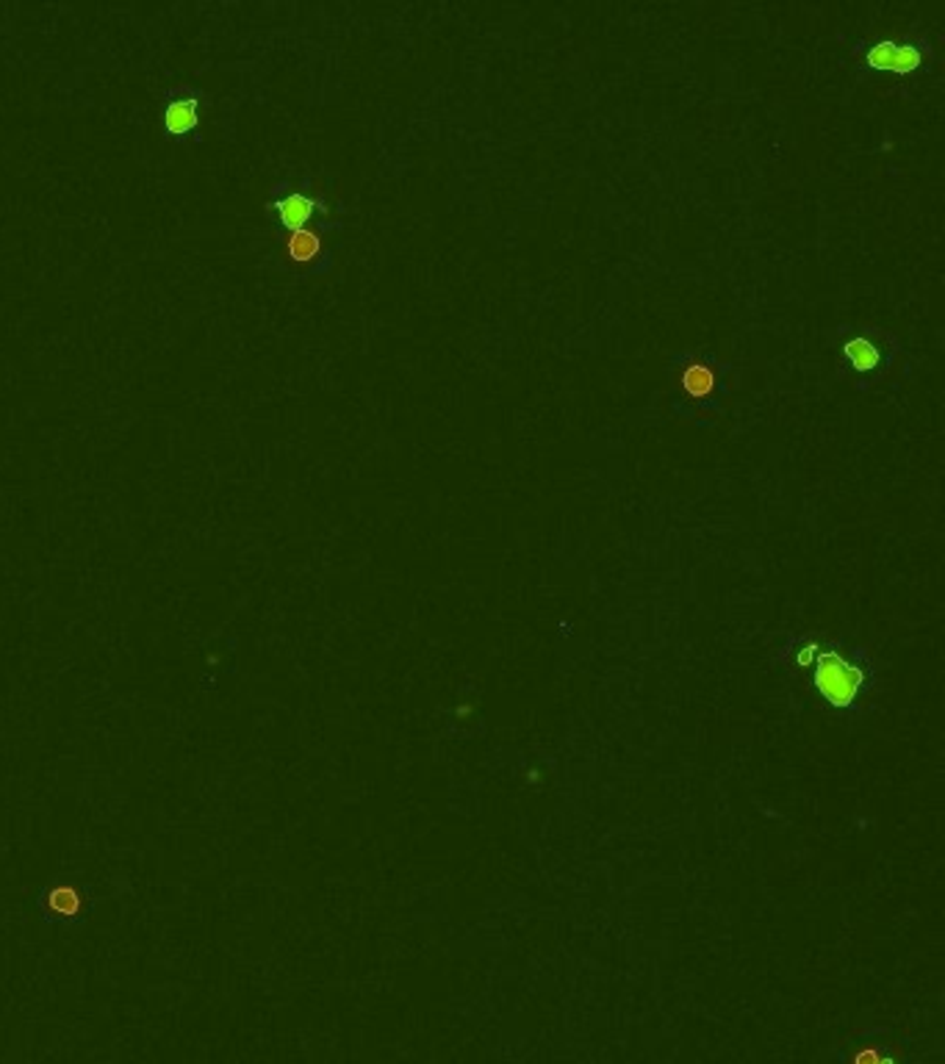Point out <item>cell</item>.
Returning <instances> with one entry per match:
<instances>
[{"instance_id":"obj_9","label":"cell","mask_w":945,"mask_h":1064,"mask_svg":"<svg viewBox=\"0 0 945 1064\" xmlns=\"http://www.w3.org/2000/svg\"><path fill=\"white\" fill-rule=\"evenodd\" d=\"M50 907L61 914H75L79 912V898L70 887H59V890L50 893Z\"/></svg>"},{"instance_id":"obj_1","label":"cell","mask_w":945,"mask_h":1064,"mask_svg":"<svg viewBox=\"0 0 945 1064\" xmlns=\"http://www.w3.org/2000/svg\"><path fill=\"white\" fill-rule=\"evenodd\" d=\"M777 660L804 677L815 696L835 713H854L873 691V662L860 646L801 632L779 644Z\"/></svg>"},{"instance_id":"obj_7","label":"cell","mask_w":945,"mask_h":1064,"mask_svg":"<svg viewBox=\"0 0 945 1064\" xmlns=\"http://www.w3.org/2000/svg\"><path fill=\"white\" fill-rule=\"evenodd\" d=\"M844 1064H907V1059L890 1042L860 1037L846 1048Z\"/></svg>"},{"instance_id":"obj_2","label":"cell","mask_w":945,"mask_h":1064,"mask_svg":"<svg viewBox=\"0 0 945 1064\" xmlns=\"http://www.w3.org/2000/svg\"><path fill=\"white\" fill-rule=\"evenodd\" d=\"M669 410L696 430L716 428L741 385V363L713 349H680L666 361Z\"/></svg>"},{"instance_id":"obj_6","label":"cell","mask_w":945,"mask_h":1064,"mask_svg":"<svg viewBox=\"0 0 945 1064\" xmlns=\"http://www.w3.org/2000/svg\"><path fill=\"white\" fill-rule=\"evenodd\" d=\"M338 228H327V225H313V228L286 230L284 236V259L289 264H297L300 270L311 272V275H325L333 270V244L327 241V234Z\"/></svg>"},{"instance_id":"obj_8","label":"cell","mask_w":945,"mask_h":1064,"mask_svg":"<svg viewBox=\"0 0 945 1064\" xmlns=\"http://www.w3.org/2000/svg\"><path fill=\"white\" fill-rule=\"evenodd\" d=\"M198 122H200V100L192 95L175 97L172 103H167V109H164V117H162L164 131L175 139L189 136V133L198 128Z\"/></svg>"},{"instance_id":"obj_3","label":"cell","mask_w":945,"mask_h":1064,"mask_svg":"<svg viewBox=\"0 0 945 1064\" xmlns=\"http://www.w3.org/2000/svg\"><path fill=\"white\" fill-rule=\"evenodd\" d=\"M837 367L854 385V392L871 394L912 374V361L901 338L893 331L868 322H844L832 336Z\"/></svg>"},{"instance_id":"obj_5","label":"cell","mask_w":945,"mask_h":1064,"mask_svg":"<svg viewBox=\"0 0 945 1064\" xmlns=\"http://www.w3.org/2000/svg\"><path fill=\"white\" fill-rule=\"evenodd\" d=\"M338 211L342 208L333 205L322 192H316L311 183H302V187H289L286 183L272 198V214H275L277 223L284 225L286 230L313 228V225L342 228Z\"/></svg>"},{"instance_id":"obj_4","label":"cell","mask_w":945,"mask_h":1064,"mask_svg":"<svg viewBox=\"0 0 945 1064\" xmlns=\"http://www.w3.org/2000/svg\"><path fill=\"white\" fill-rule=\"evenodd\" d=\"M854 73L890 89L916 86L937 64V48L921 28L862 37L849 50Z\"/></svg>"}]
</instances>
